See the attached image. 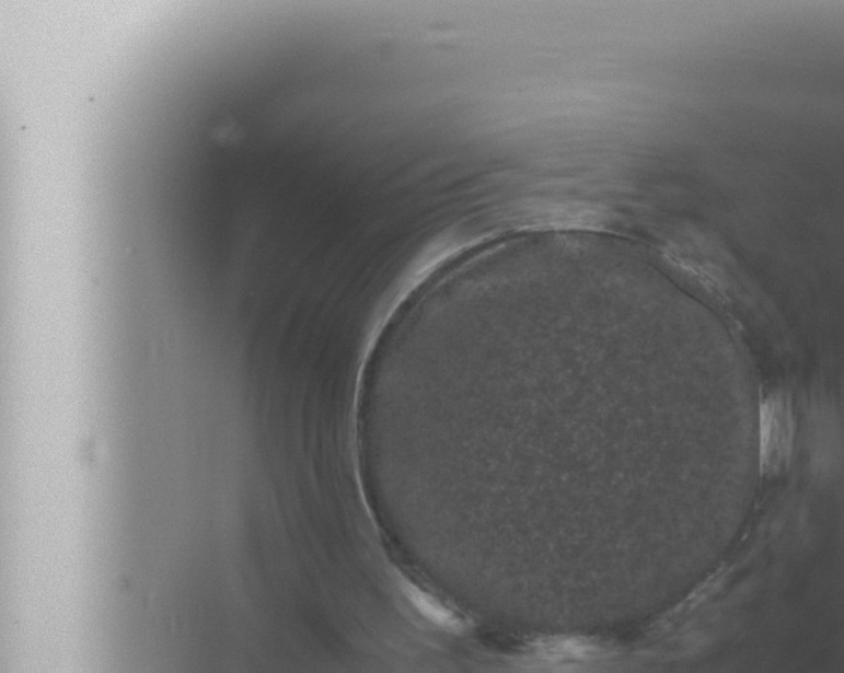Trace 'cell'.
<instances>
[{"label": "cell", "mask_w": 844, "mask_h": 673, "mask_svg": "<svg viewBox=\"0 0 844 673\" xmlns=\"http://www.w3.org/2000/svg\"><path fill=\"white\" fill-rule=\"evenodd\" d=\"M793 439V418L788 399L773 396L762 408V460L768 471L787 463Z\"/></svg>", "instance_id": "cell-1"}, {"label": "cell", "mask_w": 844, "mask_h": 673, "mask_svg": "<svg viewBox=\"0 0 844 673\" xmlns=\"http://www.w3.org/2000/svg\"><path fill=\"white\" fill-rule=\"evenodd\" d=\"M406 596L409 597L412 604L416 606L423 616L429 618L437 626L447 629H459L461 627L460 618L453 612L446 608L444 605L437 602L436 599L429 596L428 593L418 590L416 587L406 585Z\"/></svg>", "instance_id": "cell-2"}]
</instances>
